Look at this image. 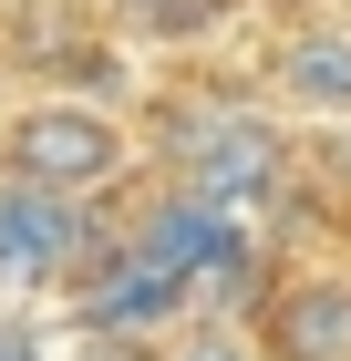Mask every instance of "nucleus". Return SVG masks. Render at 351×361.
Wrapping results in <instances>:
<instances>
[{
	"instance_id": "f257e3e1",
	"label": "nucleus",
	"mask_w": 351,
	"mask_h": 361,
	"mask_svg": "<svg viewBox=\"0 0 351 361\" xmlns=\"http://www.w3.org/2000/svg\"><path fill=\"white\" fill-rule=\"evenodd\" d=\"M165 155L186 166V196H207L217 217L290 196V135L269 114H248V104H186L165 124Z\"/></svg>"
},
{
	"instance_id": "f03ea898",
	"label": "nucleus",
	"mask_w": 351,
	"mask_h": 361,
	"mask_svg": "<svg viewBox=\"0 0 351 361\" xmlns=\"http://www.w3.org/2000/svg\"><path fill=\"white\" fill-rule=\"evenodd\" d=\"M0 155H11V186H52V196H73V207H83V196L124 186V166H135V135H124L104 104L62 93V104H21V114H11Z\"/></svg>"
},
{
	"instance_id": "7ed1b4c3",
	"label": "nucleus",
	"mask_w": 351,
	"mask_h": 361,
	"mask_svg": "<svg viewBox=\"0 0 351 361\" xmlns=\"http://www.w3.org/2000/svg\"><path fill=\"white\" fill-rule=\"evenodd\" d=\"M258 361H351V279H290L258 320Z\"/></svg>"
},
{
	"instance_id": "20e7f679",
	"label": "nucleus",
	"mask_w": 351,
	"mask_h": 361,
	"mask_svg": "<svg viewBox=\"0 0 351 361\" xmlns=\"http://www.w3.org/2000/svg\"><path fill=\"white\" fill-rule=\"evenodd\" d=\"M83 248V207L52 186H0V269H21V279H52L73 269Z\"/></svg>"
},
{
	"instance_id": "39448f33",
	"label": "nucleus",
	"mask_w": 351,
	"mask_h": 361,
	"mask_svg": "<svg viewBox=\"0 0 351 361\" xmlns=\"http://www.w3.org/2000/svg\"><path fill=\"white\" fill-rule=\"evenodd\" d=\"M269 93L290 114H351V21L341 31H290L269 62Z\"/></svg>"
},
{
	"instance_id": "423d86ee",
	"label": "nucleus",
	"mask_w": 351,
	"mask_h": 361,
	"mask_svg": "<svg viewBox=\"0 0 351 361\" xmlns=\"http://www.w3.org/2000/svg\"><path fill=\"white\" fill-rule=\"evenodd\" d=\"M165 361H258V341H248V331H217V320H196V331L176 341Z\"/></svg>"
}]
</instances>
